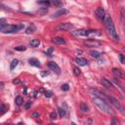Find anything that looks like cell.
Listing matches in <instances>:
<instances>
[{"label": "cell", "instance_id": "1", "mask_svg": "<svg viewBox=\"0 0 125 125\" xmlns=\"http://www.w3.org/2000/svg\"><path fill=\"white\" fill-rule=\"evenodd\" d=\"M104 22V26L107 30V32L109 33V35L112 37V39L114 41H118L119 40V37H118V34H117V31L115 29V26L113 24V21H112V19L110 17V15L108 14H105V17L103 21Z\"/></svg>", "mask_w": 125, "mask_h": 125}, {"label": "cell", "instance_id": "2", "mask_svg": "<svg viewBox=\"0 0 125 125\" xmlns=\"http://www.w3.org/2000/svg\"><path fill=\"white\" fill-rule=\"evenodd\" d=\"M93 103L97 105V107L99 108V109H101L102 111H104V113H112V110H111V108L109 107V105L105 103V101L104 100V99H102V98H99V97H95L94 99H93Z\"/></svg>", "mask_w": 125, "mask_h": 125}, {"label": "cell", "instance_id": "3", "mask_svg": "<svg viewBox=\"0 0 125 125\" xmlns=\"http://www.w3.org/2000/svg\"><path fill=\"white\" fill-rule=\"evenodd\" d=\"M72 33L76 36H89V35H101L99 30H86V29H78L72 31Z\"/></svg>", "mask_w": 125, "mask_h": 125}, {"label": "cell", "instance_id": "4", "mask_svg": "<svg viewBox=\"0 0 125 125\" xmlns=\"http://www.w3.org/2000/svg\"><path fill=\"white\" fill-rule=\"evenodd\" d=\"M23 27L22 24H19V25H15V24H7L4 27L1 28V31L3 33H13V32H17L20 29H21Z\"/></svg>", "mask_w": 125, "mask_h": 125}, {"label": "cell", "instance_id": "5", "mask_svg": "<svg viewBox=\"0 0 125 125\" xmlns=\"http://www.w3.org/2000/svg\"><path fill=\"white\" fill-rule=\"evenodd\" d=\"M108 100H109V101H110V103L114 105V107H115V108H117V110H118L121 114L125 115V107H124V106H123V105H122V104H120V103H119L115 98H113V97H111V96H110V97H108Z\"/></svg>", "mask_w": 125, "mask_h": 125}, {"label": "cell", "instance_id": "6", "mask_svg": "<svg viewBox=\"0 0 125 125\" xmlns=\"http://www.w3.org/2000/svg\"><path fill=\"white\" fill-rule=\"evenodd\" d=\"M73 27V24L70 23V22H62V23H60L58 26H57V29L58 30H65V31H68L70 29H72Z\"/></svg>", "mask_w": 125, "mask_h": 125}, {"label": "cell", "instance_id": "7", "mask_svg": "<svg viewBox=\"0 0 125 125\" xmlns=\"http://www.w3.org/2000/svg\"><path fill=\"white\" fill-rule=\"evenodd\" d=\"M84 44L87 46V47H99L102 45V43L98 40H95V39H88L84 42Z\"/></svg>", "mask_w": 125, "mask_h": 125}, {"label": "cell", "instance_id": "8", "mask_svg": "<svg viewBox=\"0 0 125 125\" xmlns=\"http://www.w3.org/2000/svg\"><path fill=\"white\" fill-rule=\"evenodd\" d=\"M95 15L100 21H104V19L105 17V12L103 8H97L95 10Z\"/></svg>", "mask_w": 125, "mask_h": 125}, {"label": "cell", "instance_id": "9", "mask_svg": "<svg viewBox=\"0 0 125 125\" xmlns=\"http://www.w3.org/2000/svg\"><path fill=\"white\" fill-rule=\"evenodd\" d=\"M48 66H49V68H50L51 70H53L55 73H57V74H60V73H61V68H60V66H59L55 62H48Z\"/></svg>", "mask_w": 125, "mask_h": 125}, {"label": "cell", "instance_id": "10", "mask_svg": "<svg viewBox=\"0 0 125 125\" xmlns=\"http://www.w3.org/2000/svg\"><path fill=\"white\" fill-rule=\"evenodd\" d=\"M112 72H113V74H114L115 76H117L118 78H123V79H125V74L122 72L121 69L114 67V68L112 69Z\"/></svg>", "mask_w": 125, "mask_h": 125}, {"label": "cell", "instance_id": "11", "mask_svg": "<svg viewBox=\"0 0 125 125\" xmlns=\"http://www.w3.org/2000/svg\"><path fill=\"white\" fill-rule=\"evenodd\" d=\"M64 14H67V10L64 9V8H62V9H60L58 12H56L53 15V18H59V17H61L62 15H64Z\"/></svg>", "mask_w": 125, "mask_h": 125}, {"label": "cell", "instance_id": "12", "mask_svg": "<svg viewBox=\"0 0 125 125\" xmlns=\"http://www.w3.org/2000/svg\"><path fill=\"white\" fill-rule=\"evenodd\" d=\"M90 92L92 93V94H94L96 97H99V98H102V99H105V96L103 94V93H101L100 91H98L97 89H90Z\"/></svg>", "mask_w": 125, "mask_h": 125}, {"label": "cell", "instance_id": "13", "mask_svg": "<svg viewBox=\"0 0 125 125\" xmlns=\"http://www.w3.org/2000/svg\"><path fill=\"white\" fill-rule=\"evenodd\" d=\"M101 83H102L104 86L107 87V88H111V87H112L111 82H110L109 80H107L106 78H104V77H102V78H101Z\"/></svg>", "mask_w": 125, "mask_h": 125}, {"label": "cell", "instance_id": "14", "mask_svg": "<svg viewBox=\"0 0 125 125\" xmlns=\"http://www.w3.org/2000/svg\"><path fill=\"white\" fill-rule=\"evenodd\" d=\"M75 62H76V63H77L78 65H81V66L87 64V60L84 59V58H76V59H75Z\"/></svg>", "mask_w": 125, "mask_h": 125}, {"label": "cell", "instance_id": "15", "mask_svg": "<svg viewBox=\"0 0 125 125\" xmlns=\"http://www.w3.org/2000/svg\"><path fill=\"white\" fill-rule=\"evenodd\" d=\"M28 62H29L30 65H33V66H37V67L40 66V62H39L37 59H35V58H31V59H29Z\"/></svg>", "mask_w": 125, "mask_h": 125}, {"label": "cell", "instance_id": "16", "mask_svg": "<svg viewBox=\"0 0 125 125\" xmlns=\"http://www.w3.org/2000/svg\"><path fill=\"white\" fill-rule=\"evenodd\" d=\"M53 42L56 43V44H65V40L62 38V37H55L53 39Z\"/></svg>", "mask_w": 125, "mask_h": 125}, {"label": "cell", "instance_id": "17", "mask_svg": "<svg viewBox=\"0 0 125 125\" xmlns=\"http://www.w3.org/2000/svg\"><path fill=\"white\" fill-rule=\"evenodd\" d=\"M35 29H36V27H35V25L32 23V24H30V25L25 29V32H26L27 34H30V33H32L33 31H35Z\"/></svg>", "mask_w": 125, "mask_h": 125}, {"label": "cell", "instance_id": "18", "mask_svg": "<svg viewBox=\"0 0 125 125\" xmlns=\"http://www.w3.org/2000/svg\"><path fill=\"white\" fill-rule=\"evenodd\" d=\"M120 18H121V22L125 24V9L123 7L121 8V11H120Z\"/></svg>", "mask_w": 125, "mask_h": 125}, {"label": "cell", "instance_id": "19", "mask_svg": "<svg viewBox=\"0 0 125 125\" xmlns=\"http://www.w3.org/2000/svg\"><path fill=\"white\" fill-rule=\"evenodd\" d=\"M30 45H31V47L36 48V47H38V46L40 45V41H39L38 39H32V40L30 41Z\"/></svg>", "mask_w": 125, "mask_h": 125}, {"label": "cell", "instance_id": "20", "mask_svg": "<svg viewBox=\"0 0 125 125\" xmlns=\"http://www.w3.org/2000/svg\"><path fill=\"white\" fill-rule=\"evenodd\" d=\"M80 109H81L83 112H89V107H88V105H87L86 104H84V103H81V104H80Z\"/></svg>", "mask_w": 125, "mask_h": 125}, {"label": "cell", "instance_id": "21", "mask_svg": "<svg viewBox=\"0 0 125 125\" xmlns=\"http://www.w3.org/2000/svg\"><path fill=\"white\" fill-rule=\"evenodd\" d=\"M89 54H90L92 57H94V58H99V57L101 56V53L98 52V51H96V50H91V51L89 52Z\"/></svg>", "mask_w": 125, "mask_h": 125}, {"label": "cell", "instance_id": "22", "mask_svg": "<svg viewBox=\"0 0 125 125\" xmlns=\"http://www.w3.org/2000/svg\"><path fill=\"white\" fill-rule=\"evenodd\" d=\"M19 64V61L17 60V59H15V60H13L12 62H11V64H10V69L11 70H13L17 65Z\"/></svg>", "mask_w": 125, "mask_h": 125}, {"label": "cell", "instance_id": "23", "mask_svg": "<svg viewBox=\"0 0 125 125\" xmlns=\"http://www.w3.org/2000/svg\"><path fill=\"white\" fill-rule=\"evenodd\" d=\"M15 103H16L18 105H21V104H23V99H22L21 96H18V97H16V99H15Z\"/></svg>", "mask_w": 125, "mask_h": 125}, {"label": "cell", "instance_id": "24", "mask_svg": "<svg viewBox=\"0 0 125 125\" xmlns=\"http://www.w3.org/2000/svg\"><path fill=\"white\" fill-rule=\"evenodd\" d=\"M50 1H51L52 4H54V5L57 6V7H61V6L62 5V0H50Z\"/></svg>", "mask_w": 125, "mask_h": 125}, {"label": "cell", "instance_id": "25", "mask_svg": "<svg viewBox=\"0 0 125 125\" xmlns=\"http://www.w3.org/2000/svg\"><path fill=\"white\" fill-rule=\"evenodd\" d=\"M73 73H74L75 76H79L80 73H81V71H80V69L77 66H73Z\"/></svg>", "mask_w": 125, "mask_h": 125}, {"label": "cell", "instance_id": "26", "mask_svg": "<svg viewBox=\"0 0 125 125\" xmlns=\"http://www.w3.org/2000/svg\"><path fill=\"white\" fill-rule=\"evenodd\" d=\"M51 3L50 0H39L38 1V4H42V5H45V6H49Z\"/></svg>", "mask_w": 125, "mask_h": 125}, {"label": "cell", "instance_id": "27", "mask_svg": "<svg viewBox=\"0 0 125 125\" xmlns=\"http://www.w3.org/2000/svg\"><path fill=\"white\" fill-rule=\"evenodd\" d=\"M64 110H65V109H63L62 107H59V108H58V111H59V113H60V116H61V117H64V115H65Z\"/></svg>", "mask_w": 125, "mask_h": 125}, {"label": "cell", "instance_id": "28", "mask_svg": "<svg viewBox=\"0 0 125 125\" xmlns=\"http://www.w3.org/2000/svg\"><path fill=\"white\" fill-rule=\"evenodd\" d=\"M6 111H7V106H6L5 104H1V112H0V114H1V115H3Z\"/></svg>", "mask_w": 125, "mask_h": 125}, {"label": "cell", "instance_id": "29", "mask_svg": "<svg viewBox=\"0 0 125 125\" xmlns=\"http://www.w3.org/2000/svg\"><path fill=\"white\" fill-rule=\"evenodd\" d=\"M119 60H120V62L122 64H125V56L123 54H120L119 55Z\"/></svg>", "mask_w": 125, "mask_h": 125}, {"label": "cell", "instance_id": "30", "mask_svg": "<svg viewBox=\"0 0 125 125\" xmlns=\"http://www.w3.org/2000/svg\"><path fill=\"white\" fill-rule=\"evenodd\" d=\"M15 50L16 51H25L26 47H24V46H18V47H15Z\"/></svg>", "mask_w": 125, "mask_h": 125}, {"label": "cell", "instance_id": "31", "mask_svg": "<svg viewBox=\"0 0 125 125\" xmlns=\"http://www.w3.org/2000/svg\"><path fill=\"white\" fill-rule=\"evenodd\" d=\"M53 96V92L52 91H46L45 92V97L46 98H51Z\"/></svg>", "mask_w": 125, "mask_h": 125}, {"label": "cell", "instance_id": "32", "mask_svg": "<svg viewBox=\"0 0 125 125\" xmlns=\"http://www.w3.org/2000/svg\"><path fill=\"white\" fill-rule=\"evenodd\" d=\"M50 118H51L52 120H54V119H56V118H57V113H56L55 111H53V112H51V113H50Z\"/></svg>", "mask_w": 125, "mask_h": 125}, {"label": "cell", "instance_id": "33", "mask_svg": "<svg viewBox=\"0 0 125 125\" xmlns=\"http://www.w3.org/2000/svg\"><path fill=\"white\" fill-rule=\"evenodd\" d=\"M120 122L116 119V117H112V121H111V124H113V125H118Z\"/></svg>", "mask_w": 125, "mask_h": 125}, {"label": "cell", "instance_id": "34", "mask_svg": "<svg viewBox=\"0 0 125 125\" xmlns=\"http://www.w3.org/2000/svg\"><path fill=\"white\" fill-rule=\"evenodd\" d=\"M68 89H69L68 84H63V85H62V91H67Z\"/></svg>", "mask_w": 125, "mask_h": 125}, {"label": "cell", "instance_id": "35", "mask_svg": "<svg viewBox=\"0 0 125 125\" xmlns=\"http://www.w3.org/2000/svg\"><path fill=\"white\" fill-rule=\"evenodd\" d=\"M31 104H32V103H31L30 101H28V102L24 104V108H25V109H29V107L31 106Z\"/></svg>", "mask_w": 125, "mask_h": 125}, {"label": "cell", "instance_id": "36", "mask_svg": "<svg viewBox=\"0 0 125 125\" xmlns=\"http://www.w3.org/2000/svg\"><path fill=\"white\" fill-rule=\"evenodd\" d=\"M47 75H49V72H48V71H41V76H42V77L47 76Z\"/></svg>", "mask_w": 125, "mask_h": 125}, {"label": "cell", "instance_id": "37", "mask_svg": "<svg viewBox=\"0 0 125 125\" xmlns=\"http://www.w3.org/2000/svg\"><path fill=\"white\" fill-rule=\"evenodd\" d=\"M32 117H34V118H37V117H39V112H33L32 113Z\"/></svg>", "mask_w": 125, "mask_h": 125}, {"label": "cell", "instance_id": "38", "mask_svg": "<svg viewBox=\"0 0 125 125\" xmlns=\"http://www.w3.org/2000/svg\"><path fill=\"white\" fill-rule=\"evenodd\" d=\"M13 83H14V84H19V83H20V79H19V78L14 79V80H13Z\"/></svg>", "mask_w": 125, "mask_h": 125}, {"label": "cell", "instance_id": "39", "mask_svg": "<svg viewBox=\"0 0 125 125\" xmlns=\"http://www.w3.org/2000/svg\"><path fill=\"white\" fill-rule=\"evenodd\" d=\"M52 52H53V48H49V49H48V53H47V54H48L49 56H51V53H52Z\"/></svg>", "mask_w": 125, "mask_h": 125}, {"label": "cell", "instance_id": "40", "mask_svg": "<svg viewBox=\"0 0 125 125\" xmlns=\"http://www.w3.org/2000/svg\"><path fill=\"white\" fill-rule=\"evenodd\" d=\"M0 85H1V89H3V85H4V84H3V82H1V83H0Z\"/></svg>", "mask_w": 125, "mask_h": 125}, {"label": "cell", "instance_id": "41", "mask_svg": "<svg viewBox=\"0 0 125 125\" xmlns=\"http://www.w3.org/2000/svg\"><path fill=\"white\" fill-rule=\"evenodd\" d=\"M123 51H124V52H125V48H124V49H123Z\"/></svg>", "mask_w": 125, "mask_h": 125}, {"label": "cell", "instance_id": "42", "mask_svg": "<svg viewBox=\"0 0 125 125\" xmlns=\"http://www.w3.org/2000/svg\"><path fill=\"white\" fill-rule=\"evenodd\" d=\"M116 1H117V0H116Z\"/></svg>", "mask_w": 125, "mask_h": 125}]
</instances>
